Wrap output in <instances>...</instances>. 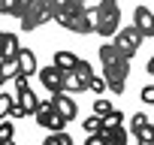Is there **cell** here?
I'll return each mask as SVG.
<instances>
[{
	"mask_svg": "<svg viewBox=\"0 0 154 145\" xmlns=\"http://www.w3.org/2000/svg\"><path fill=\"white\" fill-rule=\"evenodd\" d=\"M121 6L118 0H97L94 6V33L100 36H115L121 27Z\"/></svg>",
	"mask_w": 154,
	"mask_h": 145,
	"instance_id": "obj_1",
	"label": "cell"
},
{
	"mask_svg": "<svg viewBox=\"0 0 154 145\" xmlns=\"http://www.w3.org/2000/svg\"><path fill=\"white\" fill-rule=\"evenodd\" d=\"M21 30H36L45 21H54V9H51V0H24V9H21Z\"/></svg>",
	"mask_w": 154,
	"mask_h": 145,
	"instance_id": "obj_2",
	"label": "cell"
},
{
	"mask_svg": "<svg viewBox=\"0 0 154 145\" xmlns=\"http://www.w3.org/2000/svg\"><path fill=\"white\" fill-rule=\"evenodd\" d=\"M127 76H130V57H121L115 63H103V79H106V85H109L112 94H124Z\"/></svg>",
	"mask_w": 154,
	"mask_h": 145,
	"instance_id": "obj_3",
	"label": "cell"
},
{
	"mask_svg": "<svg viewBox=\"0 0 154 145\" xmlns=\"http://www.w3.org/2000/svg\"><path fill=\"white\" fill-rule=\"evenodd\" d=\"M97 76L94 72V66L88 63V60H79L69 72H66V82H63V91H69V94H82V91H88V85H91V79Z\"/></svg>",
	"mask_w": 154,
	"mask_h": 145,
	"instance_id": "obj_4",
	"label": "cell"
},
{
	"mask_svg": "<svg viewBox=\"0 0 154 145\" xmlns=\"http://www.w3.org/2000/svg\"><path fill=\"white\" fill-rule=\"evenodd\" d=\"M33 118H36V124H39V127H45L48 133H54V130H63V127H66V118L54 109V103H51V100H39V109H36V115H33Z\"/></svg>",
	"mask_w": 154,
	"mask_h": 145,
	"instance_id": "obj_5",
	"label": "cell"
},
{
	"mask_svg": "<svg viewBox=\"0 0 154 145\" xmlns=\"http://www.w3.org/2000/svg\"><path fill=\"white\" fill-rule=\"evenodd\" d=\"M142 39H145V36H142V30H139L136 24H130V27H121V30L115 33V45H118V48H121L127 57H133V54L142 48Z\"/></svg>",
	"mask_w": 154,
	"mask_h": 145,
	"instance_id": "obj_6",
	"label": "cell"
},
{
	"mask_svg": "<svg viewBox=\"0 0 154 145\" xmlns=\"http://www.w3.org/2000/svg\"><path fill=\"white\" fill-rule=\"evenodd\" d=\"M39 82H42V88L48 91V94H60L63 91V82H66V69H60L57 63H48V66H42L39 72Z\"/></svg>",
	"mask_w": 154,
	"mask_h": 145,
	"instance_id": "obj_7",
	"label": "cell"
},
{
	"mask_svg": "<svg viewBox=\"0 0 154 145\" xmlns=\"http://www.w3.org/2000/svg\"><path fill=\"white\" fill-rule=\"evenodd\" d=\"M130 133L139 139V145H154V124L148 121L145 112H136L130 118Z\"/></svg>",
	"mask_w": 154,
	"mask_h": 145,
	"instance_id": "obj_8",
	"label": "cell"
},
{
	"mask_svg": "<svg viewBox=\"0 0 154 145\" xmlns=\"http://www.w3.org/2000/svg\"><path fill=\"white\" fill-rule=\"evenodd\" d=\"M51 9H54V21L60 27H66L75 12L85 9V3H82V0H51Z\"/></svg>",
	"mask_w": 154,
	"mask_h": 145,
	"instance_id": "obj_9",
	"label": "cell"
},
{
	"mask_svg": "<svg viewBox=\"0 0 154 145\" xmlns=\"http://www.w3.org/2000/svg\"><path fill=\"white\" fill-rule=\"evenodd\" d=\"M51 103H54V109L66 118V121H72L75 115H79V106H75V100L69 97V91H60V94H51Z\"/></svg>",
	"mask_w": 154,
	"mask_h": 145,
	"instance_id": "obj_10",
	"label": "cell"
},
{
	"mask_svg": "<svg viewBox=\"0 0 154 145\" xmlns=\"http://www.w3.org/2000/svg\"><path fill=\"white\" fill-rule=\"evenodd\" d=\"M133 24L142 30V36H145V39H151V36H154V12H151V9L136 6V9H133Z\"/></svg>",
	"mask_w": 154,
	"mask_h": 145,
	"instance_id": "obj_11",
	"label": "cell"
},
{
	"mask_svg": "<svg viewBox=\"0 0 154 145\" xmlns=\"http://www.w3.org/2000/svg\"><path fill=\"white\" fill-rule=\"evenodd\" d=\"M15 103L24 109V115H36V109H39V97H36L30 88H24V91H15Z\"/></svg>",
	"mask_w": 154,
	"mask_h": 145,
	"instance_id": "obj_12",
	"label": "cell"
},
{
	"mask_svg": "<svg viewBox=\"0 0 154 145\" xmlns=\"http://www.w3.org/2000/svg\"><path fill=\"white\" fill-rule=\"evenodd\" d=\"M18 69H21V76H33V72H39L36 54H33L30 48H21V51H18Z\"/></svg>",
	"mask_w": 154,
	"mask_h": 145,
	"instance_id": "obj_13",
	"label": "cell"
},
{
	"mask_svg": "<svg viewBox=\"0 0 154 145\" xmlns=\"http://www.w3.org/2000/svg\"><path fill=\"white\" fill-rule=\"evenodd\" d=\"M21 45H18V36L15 33H0V60L9 57V54H18Z\"/></svg>",
	"mask_w": 154,
	"mask_h": 145,
	"instance_id": "obj_14",
	"label": "cell"
},
{
	"mask_svg": "<svg viewBox=\"0 0 154 145\" xmlns=\"http://www.w3.org/2000/svg\"><path fill=\"white\" fill-rule=\"evenodd\" d=\"M79 60H82V57L75 54V51H69V48H60V51H54V60H51V63H57L60 69H66V72H69V69H72L75 63H79Z\"/></svg>",
	"mask_w": 154,
	"mask_h": 145,
	"instance_id": "obj_15",
	"label": "cell"
},
{
	"mask_svg": "<svg viewBox=\"0 0 154 145\" xmlns=\"http://www.w3.org/2000/svg\"><path fill=\"white\" fill-rule=\"evenodd\" d=\"M121 57H127L115 42H103L100 45V63H115V60H121Z\"/></svg>",
	"mask_w": 154,
	"mask_h": 145,
	"instance_id": "obj_16",
	"label": "cell"
},
{
	"mask_svg": "<svg viewBox=\"0 0 154 145\" xmlns=\"http://www.w3.org/2000/svg\"><path fill=\"white\" fill-rule=\"evenodd\" d=\"M21 9H24V0H0V15L21 18Z\"/></svg>",
	"mask_w": 154,
	"mask_h": 145,
	"instance_id": "obj_17",
	"label": "cell"
},
{
	"mask_svg": "<svg viewBox=\"0 0 154 145\" xmlns=\"http://www.w3.org/2000/svg\"><path fill=\"white\" fill-rule=\"evenodd\" d=\"M0 72H3V76L6 79H15L18 76V54H9V57H3V60H0Z\"/></svg>",
	"mask_w": 154,
	"mask_h": 145,
	"instance_id": "obj_18",
	"label": "cell"
},
{
	"mask_svg": "<svg viewBox=\"0 0 154 145\" xmlns=\"http://www.w3.org/2000/svg\"><path fill=\"white\" fill-rule=\"evenodd\" d=\"M42 145H72V136L66 130H54V133H48L42 139Z\"/></svg>",
	"mask_w": 154,
	"mask_h": 145,
	"instance_id": "obj_19",
	"label": "cell"
},
{
	"mask_svg": "<svg viewBox=\"0 0 154 145\" xmlns=\"http://www.w3.org/2000/svg\"><path fill=\"white\" fill-rule=\"evenodd\" d=\"M82 127H85V133H103V118H100L97 112H91V115L82 121Z\"/></svg>",
	"mask_w": 154,
	"mask_h": 145,
	"instance_id": "obj_20",
	"label": "cell"
},
{
	"mask_svg": "<svg viewBox=\"0 0 154 145\" xmlns=\"http://www.w3.org/2000/svg\"><path fill=\"white\" fill-rule=\"evenodd\" d=\"M12 106H15V97L6 94V91H0V121L12 115Z\"/></svg>",
	"mask_w": 154,
	"mask_h": 145,
	"instance_id": "obj_21",
	"label": "cell"
},
{
	"mask_svg": "<svg viewBox=\"0 0 154 145\" xmlns=\"http://www.w3.org/2000/svg\"><path fill=\"white\" fill-rule=\"evenodd\" d=\"M103 133L109 136V145H127V130H124V124L115 127V130H103Z\"/></svg>",
	"mask_w": 154,
	"mask_h": 145,
	"instance_id": "obj_22",
	"label": "cell"
},
{
	"mask_svg": "<svg viewBox=\"0 0 154 145\" xmlns=\"http://www.w3.org/2000/svg\"><path fill=\"white\" fill-rule=\"evenodd\" d=\"M121 124H124V112H121V109H115L112 115L103 118V130H115V127H121Z\"/></svg>",
	"mask_w": 154,
	"mask_h": 145,
	"instance_id": "obj_23",
	"label": "cell"
},
{
	"mask_svg": "<svg viewBox=\"0 0 154 145\" xmlns=\"http://www.w3.org/2000/svg\"><path fill=\"white\" fill-rule=\"evenodd\" d=\"M94 112H97L100 118H106V115H112V112H115V106H112L106 97H97V100H94Z\"/></svg>",
	"mask_w": 154,
	"mask_h": 145,
	"instance_id": "obj_24",
	"label": "cell"
},
{
	"mask_svg": "<svg viewBox=\"0 0 154 145\" xmlns=\"http://www.w3.org/2000/svg\"><path fill=\"white\" fill-rule=\"evenodd\" d=\"M15 139V121H0V142Z\"/></svg>",
	"mask_w": 154,
	"mask_h": 145,
	"instance_id": "obj_25",
	"label": "cell"
},
{
	"mask_svg": "<svg viewBox=\"0 0 154 145\" xmlns=\"http://www.w3.org/2000/svg\"><path fill=\"white\" fill-rule=\"evenodd\" d=\"M106 88H109V85H106V79H103V76H94V79H91V85H88V91H94L97 97H100Z\"/></svg>",
	"mask_w": 154,
	"mask_h": 145,
	"instance_id": "obj_26",
	"label": "cell"
},
{
	"mask_svg": "<svg viewBox=\"0 0 154 145\" xmlns=\"http://www.w3.org/2000/svg\"><path fill=\"white\" fill-rule=\"evenodd\" d=\"M85 145H109V136L106 133H88Z\"/></svg>",
	"mask_w": 154,
	"mask_h": 145,
	"instance_id": "obj_27",
	"label": "cell"
},
{
	"mask_svg": "<svg viewBox=\"0 0 154 145\" xmlns=\"http://www.w3.org/2000/svg\"><path fill=\"white\" fill-rule=\"evenodd\" d=\"M139 97H142L145 106H154V85H145V88L139 91Z\"/></svg>",
	"mask_w": 154,
	"mask_h": 145,
	"instance_id": "obj_28",
	"label": "cell"
},
{
	"mask_svg": "<svg viewBox=\"0 0 154 145\" xmlns=\"http://www.w3.org/2000/svg\"><path fill=\"white\" fill-rule=\"evenodd\" d=\"M145 69H148V76H154V54H151V60H148V66H145Z\"/></svg>",
	"mask_w": 154,
	"mask_h": 145,
	"instance_id": "obj_29",
	"label": "cell"
},
{
	"mask_svg": "<svg viewBox=\"0 0 154 145\" xmlns=\"http://www.w3.org/2000/svg\"><path fill=\"white\" fill-rule=\"evenodd\" d=\"M3 85H6V76H3V72H0V91H3Z\"/></svg>",
	"mask_w": 154,
	"mask_h": 145,
	"instance_id": "obj_30",
	"label": "cell"
},
{
	"mask_svg": "<svg viewBox=\"0 0 154 145\" xmlns=\"http://www.w3.org/2000/svg\"><path fill=\"white\" fill-rule=\"evenodd\" d=\"M0 145H15V139H9V142H0Z\"/></svg>",
	"mask_w": 154,
	"mask_h": 145,
	"instance_id": "obj_31",
	"label": "cell"
}]
</instances>
